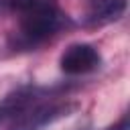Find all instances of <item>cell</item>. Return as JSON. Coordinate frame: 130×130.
<instances>
[{"instance_id": "cell-2", "label": "cell", "mask_w": 130, "mask_h": 130, "mask_svg": "<svg viewBox=\"0 0 130 130\" xmlns=\"http://www.w3.org/2000/svg\"><path fill=\"white\" fill-rule=\"evenodd\" d=\"M73 110L75 104L45 95L35 104H30L26 110H22L18 116H14L8 124V130H43L49 124L57 122L59 118L69 116V112Z\"/></svg>"}, {"instance_id": "cell-3", "label": "cell", "mask_w": 130, "mask_h": 130, "mask_svg": "<svg viewBox=\"0 0 130 130\" xmlns=\"http://www.w3.org/2000/svg\"><path fill=\"white\" fill-rule=\"evenodd\" d=\"M100 63H102L100 51L93 45H87V43L69 45L63 51L61 59H59L61 71L67 73V75H83V73H89V71L98 69Z\"/></svg>"}, {"instance_id": "cell-6", "label": "cell", "mask_w": 130, "mask_h": 130, "mask_svg": "<svg viewBox=\"0 0 130 130\" xmlns=\"http://www.w3.org/2000/svg\"><path fill=\"white\" fill-rule=\"evenodd\" d=\"M126 128H128V118L124 116V118H122V122H120L118 126H114L112 130H126Z\"/></svg>"}, {"instance_id": "cell-4", "label": "cell", "mask_w": 130, "mask_h": 130, "mask_svg": "<svg viewBox=\"0 0 130 130\" xmlns=\"http://www.w3.org/2000/svg\"><path fill=\"white\" fill-rule=\"evenodd\" d=\"M49 93H51L49 89H41V87H35V85H24V87H18V89L10 91L0 102V122L2 120H12L22 110H26L30 104H35L37 100H41Z\"/></svg>"}, {"instance_id": "cell-1", "label": "cell", "mask_w": 130, "mask_h": 130, "mask_svg": "<svg viewBox=\"0 0 130 130\" xmlns=\"http://www.w3.org/2000/svg\"><path fill=\"white\" fill-rule=\"evenodd\" d=\"M8 6L16 14L12 39L16 49H35L69 22L57 0H8Z\"/></svg>"}, {"instance_id": "cell-5", "label": "cell", "mask_w": 130, "mask_h": 130, "mask_svg": "<svg viewBox=\"0 0 130 130\" xmlns=\"http://www.w3.org/2000/svg\"><path fill=\"white\" fill-rule=\"evenodd\" d=\"M128 0H91L87 8L85 22L91 26H102L118 20L126 10Z\"/></svg>"}]
</instances>
